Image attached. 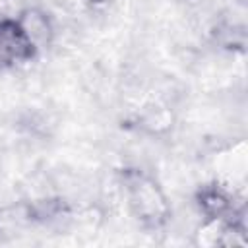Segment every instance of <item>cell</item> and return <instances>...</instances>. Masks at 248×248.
<instances>
[{
    "label": "cell",
    "instance_id": "obj_1",
    "mask_svg": "<svg viewBox=\"0 0 248 248\" xmlns=\"http://www.w3.org/2000/svg\"><path fill=\"white\" fill-rule=\"evenodd\" d=\"M120 184L132 217L145 231H161L170 221V202L159 180L138 167L120 170Z\"/></svg>",
    "mask_w": 248,
    "mask_h": 248
},
{
    "label": "cell",
    "instance_id": "obj_2",
    "mask_svg": "<svg viewBox=\"0 0 248 248\" xmlns=\"http://www.w3.org/2000/svg\"><path fill=\"white\" fill-rule=\"evenodd\" d=\"M35 46L21 31L16 17H0V64L2 68H16L37 58Z\"/></svg>",
    "mask_w": 248,
    "mask_h": 248
},
{
    "label": "cell",
    "instance_id": "obj_3",
    "mask_svg": "<svg viewBox=\"0 0 248 248\" xmlns=\"http://www.w3.org/2000/svg\"><path fill=\"white\" fill-rule=\"evenodd\" d=\"M21 31L25 33V37L29 39V43L35 46L37 52L46 50L52 43H54V23L50 19V16L39 8V6H25L17 12L16 16Z\"/></svg>",
    "mask_w": 248,
    "mask_h": 248
},
{
    "label": "cell",
    "instance_id": "obj_4",
    "mask_svg": "<svg viewBox=\"0 0 248 248\" xmlns=\"http://www.w3.org/2000/svg\"><path fill=\"white\" fill-rule=\"evenodd\" d=\"M194 203H196L202 219L229 217L234 213L232 196L227 192L225 186H221L217 182H209V184L200 186L194 194Z\"/></svg>",
    "mask_w": 248,
    "mask_h": 248
},
{
    "label": "cell",
    "instance_id": "obj_5",
    "mask_svg": "<svg viewBox=\"0 0 248 248\" xmlns=\"http://www.w3.org/2000/svg\"><path fill=\"white\" fill-rule=\"evenodd\" d=\"M134 126L136 130L149 136H165L174 126V112L169 105L153 103L140 110V114L134 118Z\"/></svg>",
    "mask_w": 248,
    "mask_h": 248
},
{
    "label": "cell",
    "instance_id": "obj_6",
    "mask_svg": "<svg viewBox=\"0 0 248 248\" xmlns=\"http://www.w3.org/2000/svg\"><path fill=\"white\" fill-rule=\"evenodd\" d=\"M229 217L202 219V223L194 231V240H192L194 246H198V248H217V246H221L223 231H225V225H227Z\"/></svg>",
    "mask_w": 248,
    "mask_h": 248
},
{
    "label": "cell",
    "instance_id": "obj_7",
    "mask_svg": "<svg viewBox=\"0 0 248 248\" xmlns=\"http://www.w3.org/2000/svg\"><path fill=\"white\" fill-rule=\"evenodd\" d=\"M110 0H87V4L93 8V10H99V8H107Z\"/></svg>",
    "mask_w": 248,
    "mask_h": 248
},
{
    "label": "cell",
    "instance_id": "obj_8",
    "mask_svg": "<svg viewBox=\"0 0 248 248\" xmlns=\"http://www.w3.org/2000/svg\"><path fill=\"white\" fill-rule=\"evenodd\" d=\"M0 70H4V68H2V64H0Z\"/></svg>",
    "mask_w": 248,
    "mask_h": 248
}]
</instances>
